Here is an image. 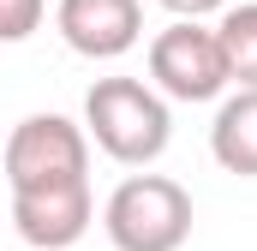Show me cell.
Instances as JSON below:
<instances>
[{
    "mask_svg": "<svg viewBox=\"0 0 257 251\" xmlns=\"http://www.w3.org/2000/svg\"><path fill=\"white\" fill-rule=\"evenodd\" d=\"M150 78H156V96H174V102H215V96L227 90V60H221L215 30L174 18V24L150 42Z\"/></svg>",
    "mask_w": 257,
    "mask_h": 251,
    "instance_id": "4",
    "label": "cell"
},
{
    "mask_svg": "<svg viewBox=\"0 0 257 251\" xmlns=\"http://www.w3.org/2000/svg\"><path fill=\"white\" fill-rule=\"evenodd\" d=\"M96 221V203H90V180L84 186H54V191H24L12 197V227L18 239L36 251H66L78 245Z\"/></svg>",
    "mask_w": 257,
    "mask_h": 251,
    "instance_id": "6",
    "label": "cell"
},
{
    "mask_svg": "<svg viewBox=\"0 0 257 251\" xmlns=\"http://www.w3.org/2000/svg\"><path fill=\"white\" fill-rule=\"evenodd\" d=\"M0 162H6L12 197L54 191V186H84L90 180V138H84V126H72L66 114H30V120L12 126Z\"/></svg>",
    "mask_w": 257,
    "mask_h": 251,
    "instance_id": "3",
    "label": "cell"
},
{
    "mask_svg": "<svg viewBox=\"0 0 257 251\" xmlns=\"http://www.w3.org/2000/svg\"><path fill=\"white\" fill-rule=\"evenodd\" d=\"M42 12L48 0H0V42H24L42 30Z\"/></svg>",
    "mask_w": 257,
    "mask_h": 251,
    "instance_id": "9",
    "label": "cell"
},
{
    "mask_svg": "<svg viewBox=\"0 0 257 251\" xmlns=\"http://www.w3.org/2000/svg\"><path fill=\"white\" fill-rule=\"evenodd\" d=\"M209 156L239 174V180H257V90H233L221 108H215V126H209Z\"/></svg>",
    "mask_w": 257,
    "mask_h": 251,
    "instance_id": "7",
    "label": "cell"
},
{
    "mask_svg": "<svg viewBox=\"0 0 257 251\" xmlns=\"http://www.w3.org/2000/svg\"><path fill=\"white\" fill-rule=\"evenodd\" d=\"M66 48L84 60H120L144 36V0H60L54 6Z\"/></svg>",
    "mask_w": 257,
    "mask_h": 251,
    "instance_id": "5",
    "label": "cell"
},
{
    "mask_svg": "<svg viewBox=\"0 0 257 251\" xmlns=\"http://www.w3.org/2000/svg\"><path fill=\"white\" fill-rule=\"evenodd\" d=\"M84 138H96V150L120 168H150L174 138V114L138 78H96L84 96Z\"/></svg>",
    "mask_w": 257,
    "mask_h": 251,
    "instance_id": "1",
    "label": "cell"
},
{
    "mask_svg": "<svg viewBox=\"0 0 257 251\" xmlns=\"http://www.w3.org/2000/svg\"><path fill=\"white\" fill-rule=\"evenodd\" d=\"M156 6H168V12L186 18V24H197L203 12H227V0H156Z\"/></svg>",
    "mask_w": 257,
    "mask_h": 251,
    "instance_id": "10",
    "label": "cell"
},
{
    "mask_svg": "<svg viewBox=\"0 0 257 251\" xmlns=\"http://www.w3.org/2000/svg\"><path fill=\"white\" fill-rule=\"evenodd\" d=\"M102 233L114 251H180L192 239V191L168 174H132L102 203Z\"/></svg>",
    "mask_w": 257,
    "mask_h": 251,
    "instance_id": "2",
    "label": "cell"
},
{
    "mask_svg": "<svg viewBox=\"0 0 257 251\" xmlns=\"http://www.w3.org/2000/svg\"><path fill=\"white\" fill-rule=\"evenodd\" d=\"M215 42H221V60H227V84L257 90V0L227 6V12H221Z\"/></svg>",
    "mask_w": 257,
    "mask_h": 251,
    "instance_id": "8",
    "label": "cell"
}]
</instances>
